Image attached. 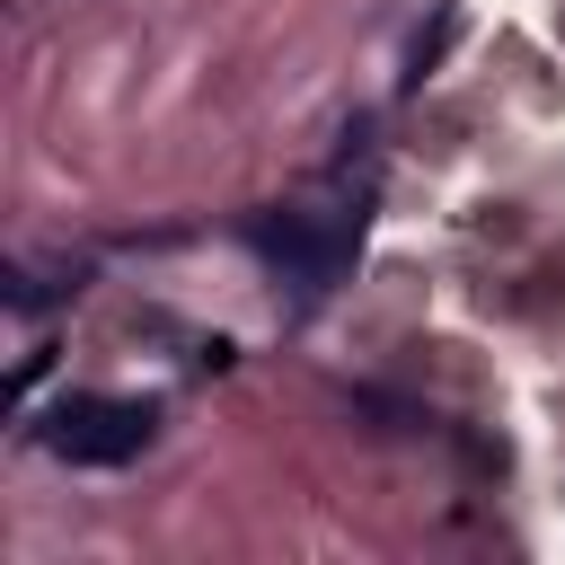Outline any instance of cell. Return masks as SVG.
Wrapping results in <instances>:
<instances>
[{
	"mask_svg": "<svg viewBox=\"0 0 565 565\" xmlns=\"http://www.w3.org/2000/svg\"><path fill=\"white\" fill-rule=\"evenodd\" d=\"M450 35H459V18H450V9H441V18H433V26H424V35H415V71H406V79H424V71H433V62H441V53H450Z\"/></svg>",
	"mask_w": 565,
	"mask_h": 565,
	"instance_id": "3957f363",
	"label": "cell"
},
{
	"mask_svg": "<svg viewBox=\"0 0 565 565\" xmlns=\"http://www.w3.org/2000/svg\"><path fill=\"white\" fill-rule=\"evenodd\" d=\"M150 433H159V406L150 397H62L53 424H44L53 459H79V468H124Z\"/></svg>",
	"mask_w": 565,
	"mask_h": 565,
	"instance_id": "6da1fadb",
	"label": "cell"
},
{
	"mask_svg": "<svg viewBox=\"0 0 565 565\" xmlns=\"http://www.w3.org/2000/svg\"><path fill=\"white\" fill-rule=\"evenodd\" d=\"M247 247H256V256H274L300 291H327V282L344 274V256H353V238H344V230H309L300 212H282V221H274V212H256V221H247Z\"/></svg>",
	"mask_w": 565,
	"mask_h": 565,
	"instance_id": "7a4b0ae2",
	"label": "cell"
}]
</instances>
